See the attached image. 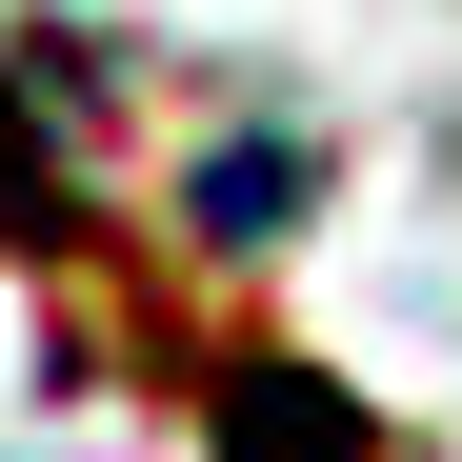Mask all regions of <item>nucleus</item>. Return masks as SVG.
Instances as JSON below:
<instances>
[{
  "label": "nucleus",
  "mask_w": 462,
  "mask_h": 462,
  "mask_svg": "<svg viewBox=\"0 0 462 462\" xmlns=\"http://www.w3.org/2000/svg\"><path fill=\"white\" fill-rule=\"evenodd\" d=\"M181 221H201V242H282V221H301V141H221Z\"/></svg>",
  "instance_id": "obj_2"
},
{
  "label": "nucleus",
  "mask_w": 462,
  "mask_h": 462,
  "mask_svg": "<svg viewBox=\"0 0 462 462\" xmlns=\"http://www.w3.org/2000/svg\"><path fill=\"white\" fill-rule=\"evenodd\" d=\"M221 462H362V422L322 402V362H221Z\"/></svg>",
  "instance_id": "obj_1"
}]
</instances>
